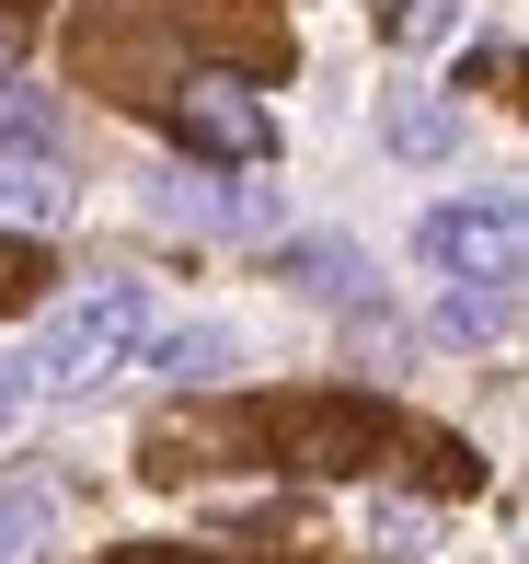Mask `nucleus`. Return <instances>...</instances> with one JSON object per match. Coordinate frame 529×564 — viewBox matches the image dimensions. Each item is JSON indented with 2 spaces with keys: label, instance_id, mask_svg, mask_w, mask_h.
<instances>
[{
  "label": "nucleus",
  "instance_id": "obj_1",
  "mask_svg": "<svg viewBox=\"0 0 529 564\" xmlns=\"http://www.w3.org/2000/svg\"><path fill=\"white\" fill-rule=\"evenodd\" d=\"M139 346H150V289L139 276H92V289L58 300V323L23 357V380L35 392H104L115 369H139Z\"/></svg>",
  "mask_w": 529,
  "mask_h": 564
},
{
  "label": "nucleus",
  "instance_id": "obj_2",
  "mask_svg": "<svg viewBox=\"0 0 529 564\" xmlns=\"http://www.w3.org/2000/svg\"><path fill=\"white\" fill-rule=\"evenodd\" d=\"M415 265L426 276H518V196H449L415 219Z\"/></svg>",
  "mask_w": 529,
  "mask_h": 564
},
{
  "label": "nucleus",
  "instance_id": "obj_3",
  "mask_svg": "<svg viewBox=\"0 0 529 564\" xmlns=\"http://www.w3.org/2000/svg\"><path fill=\"white\" fill-rule=\"evenodd\" d=\"M139 196H150L173 230H208V242H265V230L288 219L265 185H219V173H196V162H150Z\"/></svg>",
  "mask_w": 529,
  "mask_h": 564
},
{
  "label": "nucleus",
  "instance_id": "obj_4",
  "mask_svg": "<svg viewBox=\"0 0 529 564\" xmlns=\"http://www.w3.org/2000/svg\"><path fill=\"white\" fill-rule=\"evenodd\" d=\"M173 127H185V150H208V162H265L276 116L254 82H231V69H196L185 93H173Z\"/></svg>",
  "mask_w": 529,
  "mask_h": 564
},
{
  "label": "nucleus",
  "instance_id": "obj_5",
  "mask_svg": "<svg viewBox=\"0 0 529 564\" xmlns=\"http://www.w3.org/2000/svg\"><path fill=\"white\" fill-rule=\"evenodd\" d=\"M381 150L392 162H449V150H461V105H449V93H426V82H381Z\"/></svg>",
  "mask_w": 529,
  "mask_h": 564
},
{
  "label": "nucleus",
  "instance_id": "obj_6",
  "mask_svg": "<svg viewBox=\"0 0 529 564\" xmlns=\"http://www.w3.org/2000/svg\"><path fill=\"white\" fill-rule=\"evenodd\" d=\"M288 276H299V300H322V312H368V300H381V276L357 265V242H322V230L288 242Z\"/></svg>",
  "mask_w": 529,
  "mask_h": 564
},
{
  "label": "nucleus",
  "instance_id": "obj_7",
  "mask_svg": "<svg viewBox=\"0 0 529 564\" xmlns=\"http://www.w3.org/2000/svg\"><path fill=\"white\" fill-rule=\"evenodd\" d=\"M139 369H162V380H219V369H231V323H173V335L139 346Z\"/></svg>",
  "mask_w": 529,
  "mask_h": 564
},
{
  "label": "nucleus",
  "instance_id": "obj_8",
  "mask_svg": "<svg viewBox=\"0 0 529 564\" xmlns=\"http://www.w3.org/2000/svg\"><path fill=\"white\" fill-rule=\"evenodd\" d=\"M438 323H449V335H507V323H518V276H449Z\"/></svg>",
  "mask_w": 529,
  "mask_h": 564
},
{
  "label": "nucleus",
  "instance_id": "obj_9",
  "mask_svg": "<svg viewBox=\"0 0 529 564\" xmlns=\"http://www.w3.org/2000/svg\"><path fill=\"white\" fill-rule=\"evenodd\" d=\"M299 449H311V473H368L381 460V415H311Z\"/></svg>",
  "mask_w": 529,
  "mask_h": 564
},
{
  "label": "nucleus",
  "instance_id": "obj_10",
  "mask_svg": "<svg viewBox=\"0 0 529 564\" xmlns=\"http://www.w3.org/2000/svg\"><path fill=\"white\" fill-rule=\"evenodd\" d=\"M0 219H23V230H58V219H69L58 162H0Z\"/></svg>",
  "mask_w": 529,
  "mask_h": 564
},
{
  "label": "nucleus",
  "instance_id": "obj_11",
  "mask_svg": "<svg viewBox=\"0 0 529 564\" xmlns=\"http://www.w3.org/2000/svg\"><path fill=\"white\" fill-rule=\"evenodd\" d=\"M46 542V484H0V564H35Z\"/></svg>",
  "mask_w": 529,
  "mask_h": 564
},
{
  "label": "nucleus",
  "instance_id": "obj_12",
  "mask_svg": "<svg viewBox=\"0 0 529 564\" xmlns=\"http://www.w3.org/2000/svg\"><path fill=\"white\" fill-rule=\"evenodd\" d=\"M368 542H381L392 564H426V542H438V519H426V507H368Z\"/></svg>",
  "mask_w": 529,
  "mask_h": 564
},
{
  "label": "nucleus",
  "instance_id": "obj_13",
  "mask_svg": "<svg viewBox=\"0 0 529 564\" xmlns=\"http://www.w3.org/2000/svg\"><path fill=\"white\" fill-rule=\"evenodd\" d=\"M461 23H472V0H403L392 35H403V46H438V35H461Z\"/></svg>",
  "mask_w": 529,
  "mask_h": 564
},
{
  "label": "nucleus",
  "instance_id": "obj_14",
  "mask_svg": "<svg viewBox=\"0 0 529 564\" xmlns=\"http://www.w3.org/2000/svg\"><path fill=\"white\" fill-rule=\"evenodd\" d=\"M0 139H46V105H35V93H12V82H0Z\"/></svg>",
  "mask_w": 529,
  "mask_h": 564
},
{
  "label": "nucleus",
  "instance_id": "obj_15",
  "mask_svg": "<svg viewBox=\"0 0 529 564\" xmlns=\"http://www.w3.org/2000/svg\"><path fill=\"white\" fill-rule=\"evenodd\" d=\"M23 403H35V380H23V357H0V426H12Z\"/></svg>",
  "mask_w": 529,
  "mask_h": 564
},
{
  "label": "nucleus",
  "instance_id": "obj_16",
  "mask_svg": "<svg viewBox=\"0 0 529 564\" xmlns=\"http://www.w3.org/2000/svg\"><path fill=\"white\" fill-rule=\"evenodd\" d=\"M0 82H12V23H0Z\"/></svg>",
  "mask_w": 529,
  "mask_h": 564
}]
</instances>
